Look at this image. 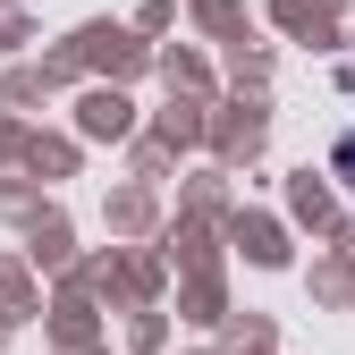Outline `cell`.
Here are the masks:
<instances>
[{
	"label": "cell",
	"instance_id": "1",
	"mask_svg": "<svg viewBox=\"0 0 355 355\" xmlns=\"http://www.w3.org/2000/svg\"><path fill=\"white\" fill-rule=\"evenodd\" d=\"M338 169H347V187H355V144H338Z\"/></svg>",
	"mask_w": 355,
	"mask_h": 355
}]
</instances>
